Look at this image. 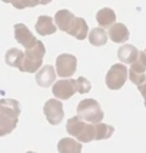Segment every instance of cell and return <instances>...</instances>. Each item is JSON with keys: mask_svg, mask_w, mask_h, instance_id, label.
Wrapping results in <instances>:
<instances>
[{"mask_svg": "<svg viewBox=\"0 0 146 153\" xmlns=\"http://www.w3.org/2000/svg\"><path fill=\"white\" fill-rule=\"evenodd\" d=\"M52 0H40V4H49Z\"/></svg>", "mask_w": 146, "mask_h": 153, "instance_id": "cell-26", "label": "cell"}, {"mask_svg": "<svg viewBox=\"0 0 146 153\" xmlns=\"http://www.w3.org/2000/svg\"><path fill=\"white\" fill-rule=\"evenodd\" d=\"M57 150L60 153H80L82 152V142L74 140L72 137H65L57 143Z\"/></svg>", "mask_w": 146, "mask_h": 153, "instance_id": "cell-18", "label": "cell"}, {"mask_svg": "<svg viewBox=\"0 0 146 153\" xmlns=\"http://www.w3.org/2000/svg\"><path fill=\"white\" fill-rule=\"evenodd\" d=\"M145 107H146V102H145Z\"/></svg>", "mask_w": 146, "mask_h": 153, "instance_id": "cell-27", "label": "cell"}, {"mask_svg": "<svg viewBox=\"0 0 146 153\" xmlns=\"http://www.w3.org/2000/svg\"><path fill=\"white\" fill-rule=\"evenodd\" d=\"M0 113L19 119V116H20L19 102L14 99H1L0 100Z\"/></svg>", "mask_w": 146, "mask_h": 153, "instance_id": "cell-16", "label": "cell"}, {"mask_svg": "<svg viewBox=\"0 0 146 153\" xmlns=\"http://www.w3.org/2000/svg\"><path fill=\"white\" fill-rule=\"evenodd\" d=\"M96 22L99 23L100 27H110L116 22V14L110 7H103L96 13Z\"/></svg>", "mask_w": 146, "mask_h": 153, "instance_id": "cell-17", "label": "cell"}, {"mask_svg": "<svg viewBox=\"0 0 146 153\" xmlns=\"http://www.w3.org/2000/svg\"><path fill=\"white\" fill-rule=\"evenodd\" d=\"M107 37H109V34L103 30V27H95L89 32V42H90V45L96 47L106 45Z\"/></svg>", "mask_w": 146, "mask_h": 153, "instance_id": "cell-21", "label": "cell"}, {"mask_svg": "<svg viewBox=\"0 0 146 153\" xmlns=\"http://www.w3.org/2000/svg\"><path fill=\"white\" fill-rule=\"evenodd\" d=\"M52 93L54 97H57L60 100H67L70 99L74 93H77V89H76V80L72 79H62L54 82L53 87H52Z\"/></svg>", "mask_w": 146, "mask_h": 153, "instance_id": "cell-7", "label": "cell"}, {"mask_svg": "<svg viewBox=\"0 0 146 153\" xmlns=\"http://www.w3.org/2000/svg\"><path fill=\"white\" fill-rule=\"evenodd\" d=\"M45 53H46L45 45L40 40H37V43L34 46L26 49L25 59H23V63L19 67V70L20 72H25V73H36L42 67V65H43Z\"/></svg>", "mask_w": 146, "mask_h": 153, "instance_id": "cell-2", "label": "cell"}, {"mask_svg": "<svg viewBox=\"0 0 146 153\" xmlns=\"http://www.w3.org/2000/svg\"><path fill=\"white\" fill-rule=\"evenodd\" d=\"M4 3H12L13 7L16 9H26V7H36L37 4H40V0H1Z\"/></svg>", "mask_w": 146, "mask_h": 153, "instance_id": "cell-23", "label": "cell"}, {"mask_svg": "<svg viewBox=\"0 0 146 153\" xmlns=\"http://www.w3.org/2000/svg\"><path fill=\"white\" fill-rule=\"evenodd\" d=\"M115 129L110 125H105V123H96V140H105L109 139L113 134Z\"/></svg>", "mask_w": 146, "mask_h": 153, "instance_id": "cell-22", "label": "cell"}, {"mask_svg": "<svg viewBox=\"0 0 146 153\" xmlns=\"http://www.w3.org/2000/svg\"><path fill=\"white\" fill-rule=\"evenodd\" d=\"M43 113L46 116L47 122L53 126H57L60 122L65 117V112H63V103L60 99H50L47 100L43 106Z\"/></svg>", "mask_w": 146, "mask_h": 153, "instance_id": "cell-6", "label": "cell"}, {"mask_svg": "<svg viewBox=\"0 0 146 153\" xmlns=\"http://www.w3.org/2000/svg\"><path fill=\"white\" fill-rule=\"evenodd\" d=\"M67 34L76 37L77 40H85L89 36V27H87L86 20L83 19V17H76L74 23L72 25V27L67 32Z\"/></svg>", "mask_w": 146, "mask_h": 153, "instance_id": "cell-15", "label": "cell"}, {"mask_svg": "<svg viewBox=\"0 0 146 153\" xmlns=\"http://www.w3.org/2000/svg\"><path fill=\"white\" fill-rule=\"evenodd\" d=\"M77 116L90 123H99L103 119V110L95 99H85L77 105Z\"/></svg>", "mask_w": 146, "mask_h": 153, "instance_id": "cell-3", "label": "cell"}, {"mask_svg": "<svg viewBox=\"0 0 146 153\" xmlns=\"http://www.w3.org/2000/svg\"><path fill=\"white\" fill-rule=\"evenodd\" d=\"M66 130L67 134L76 137L82 143H89L92 140H96V123L86 122L79 116H73L67 120Z\"/></svg>", "mask_w": 146, "mask_h": 153, "instance_id": "cell-1", "label": "cell"}, {"mask_svg": "<svg viewBox=\"0 0 146 153\" xmlns=\"http://www.w3.org/2000/svg\"><path fill=\"white\" fill-rule=\"evenodd\" d=\"M138 89H139V92H140V94L143 96V99H145V102H146V79L140 83L139 86H138Z\"/></svg>", "mask_w": 146, "mask_h": 153, "instance_id": "cell-25", "label": "cell"}, {"mask_svg": "<svg viewBox=\"0 0 146 153\" xmlns=\"http://www.w3.org/2000/svg\"><path fill=\"white\" fill-rule=\"evenodd\" d=\"M23 59H25V53L20 49H16V47L9 49L6 52V56H4V60H6L7 65L12 67H17V69L22 66Z\"/></svg>", "mask_w": 146, "mask_h": 153, "instance_id": "cell-20", "label": "cell"}, {"mask_svg": "<svg viewBox=\"0 0 146 153\" xmlns=\"http://www.w3.org/2000/svg\"><path fill=\"white\" fill-rule=\"evenodd\" d=\"M109 37L113 43H125L129 39V30L123 23H113L112 26L109 27Z\"/></svg>", "mask_w": 146, "mask_h": 153, "instance_id": "cell-12", "label": "cell"}, {"mask_svg": "<svg viewBox=\"0 0 146 153\" xmlns=\"http://www.w3.org/2000/svg\"><path fill=\"white\" fill-rule=\"evenodd\" d=\"M146 53L145 52H140L139 57L135 60L130 66V70H129V79L133 85L139 86L140 83L146 79Z\"/></svg>", "mask_w": 146, "mask_h": 153, "instance_id": "cell-8", "label": "cell"}, {"mask_svg": "<svg viewBox=\"0 0 146 153\" xmlns=\"http://www.w3.org/2000/svg\"><path fill=\"white\" fill-rule=\"evenodd\" d=\"M17 123H19L17 117H12V116L0 113V137L12 133L14 129H16Z\"/></svg>", "mask_w": 146, "mask_h": 153, "instance_id": "cell-19", "label": "cell"}, {"mask_svg": "<svg viewBox=\"0 0 146 153\" xmlns=\"http://www.w3.org/2000/svg\"><path fill=\"white\" fill-rule=\"evenodd\" d=\"M74 80H76V89H77L79 93H87V92H90L92 85H90V82L86 77L80 76L79 79H74Z\"/></svg>", "mask_w": 146, "mask_h": 153, "instance_id": "cell-24", "label": "cell"}, {"mask_svg": "<svg viewBox=\"0 0 146 153\" xmlns=\"http://www.w3.org/2000/svg\"><path fill=\"white\" fill-rule=\"evenodd\" d=\"M76 66H77V59L73 54L63 53L57 56L56 59V73L59 77H72L74 72H76Z\"/></svg>", "mask_w": 146, "mask_h": 153, "instance_id": "cell-5", "label": "cell"}, {"mask_svg": "<svg viewBox=\"0 0 146 153\" xmlns=\"http://www.w3.org/2000/svg\"><path fill=\"white\" fill-rule=\"evenodd\" d=\"M36 32L42 36H49V34H53L56 33L57 30V26L56 23L53 22L52 17L49 16H39V19L36 22Z\"/></svg>", "mask_w": 146, "mask_h": 153, "instance_id": "cell-13", "label": "cell"}, {"mask_svg": "<svg viewBox=\"0 0 146 153\" xmlns=\"http://www.w3.org/2000/svg\"><path fill=\"white\" fill-rule=\"evenodd\" d=\"M145 53H146V49H145Z\"/></svg>", "mask_w": 146, "mask_h": 153, "instance_id": "cell-28", "label": "cell"}, {"mask_svg": "<svg viewBox=\"0 0 146 153\" xmlns=\"http://www.w3.org/2000/svg\"><path fill=\"white\" fill-rule=\"evenodd\" d=\"M127 80V69L125 66V63H116L113 65L109 72L106 73V86L110 90H119L120 87H123L125 82Z\"/></svg>", "mask_w": 146, "mask_h": 153, "instance_id": "cell-4", "label": "cell"}, {"mask_svg": "<svg viewBox=\"0 0 146 153\" xmlns=\"http://www.w3.org/2000/svg\"><path fill=\"white\" fill-rule=\"evenodd\" d=\"M74 20H76V16L70 10H67V9H62L59 12H56V14H54V23H56V26H57L59 30L65 32V33H67L70 30V27L74 23Z\"/></svg>", "mask_w": 146, "mask_h": 153, "instance_id": "cell-11", "label": "cell"}, {"mask_svg": "<svg viewBox=\"0 0 146 153\" xmlns=\"http://www.w3.org/2000/svg\"><path fill=\"white\" fill-rule=\"evenodd\" d=\"M139 53H140L139 50L135 46H132V45H123L118 50V57H119V60L122 63L132 65L133 62L139 57Z\"/></svg>", "mask_w": 146, "mask_h": 153, "instance_id": "cell-14", "label": "cell"}, {"mask_svg": "<svg viewBox=\"0 0 146 153\" xmlns=\"http://www.w3.org/2000/svg\"><path fill=\"white\" fill-rule=\"evenodd\" d=\"M14 39L17 43H20L25 49H29V47L34 46L37 43V39L33 36V33L27 29L26 25L23 23H17L14 25Z\"/></svg>", "mask_w": 146, "mask_h": 153, "instance_id": "cell-9", "label": "cell"}, {"mask_svg": "<svg viewBox=\"0 0 146 153\" xmlns=\"http://www.w3.org/2000/svg\"><path fill=\"white\" fill-rule=\"evenodd\" d=\"M56 70L53 66L46 65V66H42L36 73V83L42 87H49L52 86L54 82H56Z\"/></svg>", "mask_w": 146, "mask_h": 153, "instance_id": "cell-10", "label": "cell"}]
</instances>
